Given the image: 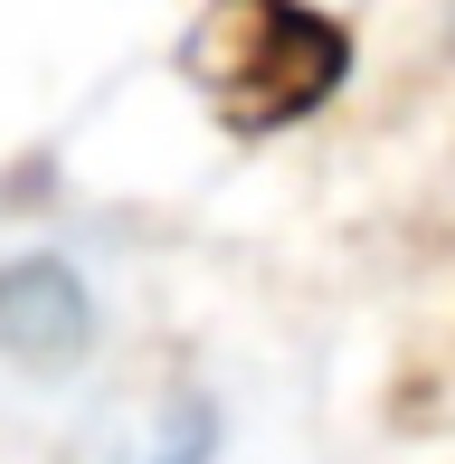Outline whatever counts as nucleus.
Returning <instances> with one entry per match:
<instances>
[{"label":"nucleus","mask_w":455,"mask_h":464,"mask_svg":"<svg viewBox=\"0 0 455 464\" xmlns=\"http://www.w3.org/2000/svg\"><path fill=\"white\" fill-rule=\"evenodd\" d=\"M190 76L247 133H276L304 104L333 95L342 76V29L314 19L304 0H209V19L190 29Z\"/></svg>","instance_id":"f257e3e1"},{"label":"nucleus","mask_w":455,"mask_h":464,"mask_svg":"<svg viewBox=\"0 0 455 464\" xmlns=\"http://www.w3.org/2000/svg\"><path fill=\"white\" fill-rule=\"evenodd\" d=\"M0 342L29 351V361H67L86 342V294H76L57 266H19L0 276Z\"/></svg>","instance_id":"f03ea898"}]
</instances>
